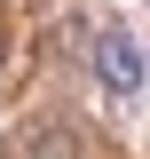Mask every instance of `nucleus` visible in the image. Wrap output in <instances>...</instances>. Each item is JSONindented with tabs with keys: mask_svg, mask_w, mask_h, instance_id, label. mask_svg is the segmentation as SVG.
Instances as JSON below:
<instances>
[{
	"mask_svg": "<svg viewBox=\"0 0 150 159\" xmlns=\"http://www.w3.org/2000/svg\"><path fill=\"white\" fill-rule=\"evenodd\" d=\"M95 80H103L119 103L142 96V40H134L127 24H103V32H95Z\"/></svg>",
	"mask_w": 150,
	"mask_h": 159,
	"instance_id": "nucleus-1",
	"label": "nucleus"
},
{
	"mask_svg": "<svg viewBox=\"0 0 150 159\" xmlns=\"http://www.w3.org/2000/svg\"><path fill=\"white\" fill-rule=\"evenodd\" d=\"M0 64H8V40H0Z\"/></svg>",
	"mask_w": 150,
	"mask_h": 159,
	"instance_id": "nucleus-2",
	"label": "nucleus"
}]
</instances>
